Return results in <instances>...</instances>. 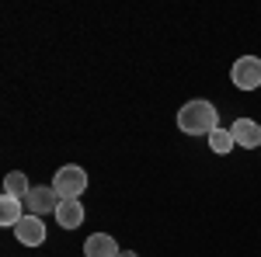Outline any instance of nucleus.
Returning <instances> with one entry per match:
<instances>
[{"label":"nucleus","mask_w":261,"mask_h":257,"mask_svg":"<svg viewBox=\"0 0 261 257\" xmlns=\"http://www.w3.org/2000/svg\"><path fill=\"white\" fill-rule=\"evenodd\" d=\"M53 191L60 195V202H63V198H81L84 191H87V170L77 167V163L60 167L56 178H53Z\"/></svg>","instance_id":"2"},{"label":"nucleus","mask_w":261,"mask_h":257,"mask_svg":"<svg viewBox=\"0 0 261 257\" xmlns=\"http://www.w3.org/2000/svg\"><path fill=\"white\" fill-rule=\"evenodd\" d=\"M53 216H56V222H60L63 230H77V226L84 222V205H81V198H63L60 209H56Z\"/></svg>","instance_id":"7"},{"label":"nucleus","mask_w":261,"mask_h":257,"mask_svg":"<svg viewBox=\"0 0 261 257\" xmlns=\"http://www.w3.org/2000/svg\"><path fill=\"white\" fill-rule=\"evenodd\" d=\"M24 205H28V216H45V212L60 209V195L53 188H32L28 198H24Z\"/></svg>","instance_id":"5"},{"label":"nucleus","mask_w":261,"mask_h":257,"mask_svg":"<svg viewBox=\"0 0 261 257\" xmlns=\"http://www.w3.org/2000/svg\"><path fill=\"white\" fill-rule=\"evenodd\" d=\"M230 77H233V83H237L241 91H254V87H261V60L258 56H241V60L233 63Z\"/></svg>","instance_id":"3"},{"label":"nucleus","mask_w":261,"mask_h":257,"mask_svg":"<svg viewBox=\"0 0 261 257\" xmlns=\"http://www.w3.org/2000/svg\"><path fill=\"white\" fill-rule=\"evenodd\" d=\"M233 146H237V139H233L230 129H216V132L209 136V150H213V153H220V157H223V153H230Z\"/></svg>","instance_id":"11"},{"label":"nucleus","mask_w":261,"mask_h":257,"mask_svg":"<svg viewBox=\"0 0 261 257\" xmlns=\"http://www.w3.org/2000/svg\"><path fill=\"white\" fill-rule=\"evenodd\" d=\"M178 129L188 136H213L220 129V111L209 101H188L178 111Z\"/></svg>","instance_id":"1"},{"label":"nucleus","mask_w":261,"mask_h":257,"mask_svg":"<svg viewBox=\"0 0 261 257\" xmlns=\"http://www.w3.org/2000/svg\"><path fill=\"white\" fill-rule=\"evenodd\" d=\"M230 132L237 139V146H244V150H258L261 146V125L254 119H237L230 125Z\"/></svg>","instance_id":"6"},{"label":"nucleus","mask_w":261,"mask_h":257,"mask_svg":"<svg viewBox=\"0 0 261 257\" xmlns=\"http://www.w3.org/2000/svg\"><path fill=\"white\" fill-rule=\"evenodd\" d=\"M119 257H136V254H133V250H122V254Z\"/></svg>","instance_id":"12"},{"label":"nucleus","mask_w":261,"mask_h":257,"mask_svg":"<svg viewBox=\"0 0 261 257\" xmlns=\"http://www.w3.org/2000/svg\"><path fill=\"white\" fill-rule=\"evenodd\" d=\"M119 243L115 237H108V233H94V237H87L84 243V257H119Z\"/></svg>","instance_id":"8"},{"label":"nucleus","mask_w":261,"mask_h":257,"mask_svg":"<svg viewBox=\"0 0 261 257\" xmlns=\"http://www.w3.org/2000/svg\"><path fill=\"white\" fill-rule=\"evenodd\" d=\"M14 237H18L21 247H42L45 243V222L39 216H24L14 226Z\"/></svg>","instance_id":"4"},{"label":"nucleus","mask_w":261,"mask_h":257,"mask_svg":"<svg viewBox=\"0 0 261 257\" xmlns=\"http://www.w3.org/2000/svg\"><path fill=\"white\" fill-rule=\"evenodd\" d=\"M21 219H24V216H21V198L4 195V198H0V226H11V230H14Z\"/></svg>","instance_id":"9"},{"label":"nucleus","mask_w":261,"mask_h":257,"mask_svg":"<svg viewBox=\"0 0 261 257\" xmlns=\"http://www.w3.org/2000/svg\"><path fill=\"white\" fill-rule=\"evenodd\" d=\"M4 191L14 198H28V191H32V184H28V178L21 174V170H11L7 178H4Z\"/></svg>","instance_id":"10"}]
</instances>
